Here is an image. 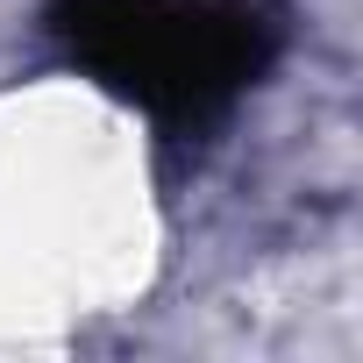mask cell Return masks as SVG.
<instances>
[{
  "label": "cell",
  "mask_w": 363,
  "mask_h": 363,
  "mask_svg": "<svg viewBox=\"0 0 363 363\" xmlns=\"http://www.w3.org/2000/svg\"><path fill=\"white\" fill-rule=\"evenodd\" d=\"M43 29L79 72L135 100L157 128H214L278 57V0H50Z\"/></svg>",
  "instance_id": "1"
}]
</instances>
